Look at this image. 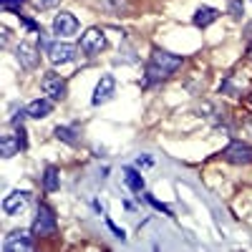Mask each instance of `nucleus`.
Instances as JSON below:
<instances>
[{
  "label": "nucleus",
  "instance_id": "nucleus-5",
  "mask_svg": "<svg viewBox=\"0 0 252 252\" xmlns=\"http://www.w3.org/2000/svg\"><path fill=\"white\" fill-rule=\"evenodd\" d=\"M40 89H43V94L48 98H53V101H63V98H66V94H68L66 81H63L58 73H53V71L43 73V78H40Z\"/></svg>",
  "mask_w": 252,
  "mask_h": 252
},
{
  "label": "nucleus",
  "instance_id": "nucleus-7",
  "mask_svg": "<svg viewBox=\"0 0 252 252\" xmlns=\"http://www.w3.org/2000/svg\"><path fill=\"white\" fill-rule=\"evenodd\" d=\"M48 58L56 63V66H61V63H71L76 61V46L66 43V40H53V43L48 46Z\"/></svg>",
  "mask_w": 252,
  "mask_h": 252
},
{
  "label": "nucleus",
  "instance_id": "nucleus-22",
  "mask_svg": "<svg viewBox=\"0 0 252 252\" xmlns=\"http://www.w3.org/2000/svg\"><path fill=\"white\" fill-rule=\"evenodd\" d=\"M28 116V109H18V106H13V116H10V124L13 126H20L23 124V119Z\"/></svg>",
  "mask_w": 252,
  "mask_h": 252
},
{
  "label": "nucleus",
  "instance_id": "nucleus-1",
  "mask_svg": "<svg viewBox=\"0 0 252 252\" xmlns=\"http://www.w3.org/2000/svg\"><path fill=\"white\" fill-rule=\"evenodd\" d=\"M179 66H182V56L169 53V51H161V48H154L152 56H149V63H146L144 86H152V83H159L164 78H169Z\"/></svg>",
  "mask_w": 252,
  "mask_h": 252
},
{
  "label": "nucleus",
  "instance_id": "nucleus-17",
  "mask_svg": "<svg viewBox=\"0 0 252 252\" xmlns=\"http://www.w3.org/2000/svg\"><path fill=\"white\" fill-rule=\"evenodd\" d=\"M18 152H20L18 136H10V134H5L3 139H0V157H3V159H10V157H15Z\"/></svg>",
  "mask_w": 252,
  "mask_h": 252
},
{
  "label": "nucleus",
  "instance_id": "nucleus-16",
  "mask_svg": "<svg viewBox=\"0 0 252 252\" xmlns=\"http://www.w3.org/2000/svg\"><path fill=\"white\" fill-rule=\"evenodd\" d=\"M56 139L58 141H63V144H71V146H76L81 139V134H78V129H76V126H56Z\"/></svg>",
  "mask_w": 252,
  "mask_h": 252
},
{
  "label": "nucleus",
  "instance_id": "nucleus-3",
  "mask_svg": "<svg viewBox=\"0 0 252 252\" xmlns=\"http://www.w3.org/2000/svg\"><path fill=\"white\" fill-rule=\"evenodd\" d=\"M250 81H252V76H250L247 71L229 73V76H224V81L220 83V94H224V96H242V94L250 89Z\"/></svg>",
  "mask_w": 252,
  "mask_h": 252
},
{
  "label": "nucleus",
  "instance_id": "nucleus-11",
  "mask_svg": "<svg viewBox=\"0 0 252 252\" xmlns=\"http://www.w3.org/2000/svg\"><path fill=\"white\" fill-rule=\"evenodd\" d=\"M31 202V192H20V189H13V192L3 199V212L5 215H18V212H23V209L28 207Z\"/></svg>",
  "mask_w": 252,
  "mask_h": 252
},
{
  "label": "nucleus",
  "instance_id": "nucleus-26",
  "mask_svg": "<svg viewBox=\"0 0 252 252\" xmlns=\"http://www.w3.org/2000/svg\"><path fill=\"white\" fill-rule=\"evenodd\" d=\"M152 164H154V159H152V157H144V159L139 157V166H152Z\"/></svg>",
  "mask_w": 252,
  "mask_h": 252
},
{
  "label": "nucleus",
  "instance_id": "nucleus-27",
  "mask_svg": "<svg viewBox=\"0 0 252 252\" xmlns=\"http://www.w3.org/2000/svg\"><path fill=\"white\" fill-rule=\"evenodd\" d=\"M247 129H250V131H252V119H250V121H247Z\"/></svg>",
  "mask_w": 252,
  "mask_h": 252
},
{
  "label": "nucleus",
  "instance_id": "nucleus-10",
  "mask_svg": "<svg viewBox=\"0 0 252 252\" xmlns=\"http://www.w3.org/2000/svg\"><path fill=\"white\" fill-rule=\"evenodd\" d=\"M76 31H78V20H76V15H73V13H68V10H61V13L53 18V33H56L58 38L73 35Z\"/></svg>",
  "mask_w": 252,
  "mask_h": 252
},
{
  "label": "nucleus",
  "instance_id": "nucleus-6",
  "mask_svg": "<svg viewBox=\"0 0 252 252\" xmlns=\"http://www.w3.org/2000/svg\"><path fill=\"white\" fill-rule=\"evenodd\" d=\"M222 159L229 161V164H252V146H250L247 141L235 139V141L222 152Z\"/></svg>",
  "mask_w": 252,
  "mask_h": 252
},
{
  "label": "nucleus",
  "instance_id": "nucleus-15",
  "mask_svg": "<svg viewBox=\"0 0 252 252\" xmlns=\"http://www.w3.org/2000/svg\"><path fill=\"white\" fill-rule=\"evenodd\" d=\"M124 182H126V187H129L134 194L144 192V177H141L139 169H134V166H124Z\"/></svg>",
  "mask_w": 252,
  "mask_h": 252
},
{
  "label": "nucleus",
  "instance_id": "nucleus-21",
  "mask_svg": "<svg viewBox=\"0 0 252 252\" xmlns=\"http://www.w3.org/2000/svg\"><path fill=\"white\" fill-rule=\"evenodd\" d=\"M61 3V0H31V5L35 10H48V8H56Z\"/></svg>",
  "mask_w": 252,
  "mask_h": 252
},
{
  "label": "nucleus",
  "instance_id": "nucleus-4",
  "mask_svg": "<svg viewBox=\"0 0 252 252\" xmlns=\"http://www.w3.org/2000/svg\"><path fill=\"white\" fill-rule=\"evenodd\" d=\"M106 46L109 43H106V35H103L101 28H89L86 33L81 35V43H78L81 53H86V56H98Z\"/></svg>",
  "mask_w": 252,
  "mask_h": 252
},
{
  "label": "nucleus",
  "instance_id": "nucleus-14",
  "mask_svg": "<svg viewBox=\"0 0 252 252\" xmlns=\"http://www.w3.org/2000/svg\"><path fill=\"white\" fill-rule=\"evenodd\" d=\"M26 109H28V116L31 119H38L40 121V119H46L53 111V98H35V101L28 103Z\"/></svg>",
  "mask_w": 252,
  "mask_h": 252
},
{
  "label": "nucleus",
  "instance_id": "nucleus-25",
  "mask_svg": "<svg viewBox=\"0 0 252 252\" xmlns=\"http://www.w3.org/2000/svg\"><path fill=\"white\" fill-rule=\"evenodd\" d=\"M0 33H3V38H0V40H3V46H8V40H10V31L3 26V28H0Z\"/></svg>",
  "mask_w": 252,
  "mask_h": 252
},
{
  "label": "nucleus",
  "instance_id": "nucleus-19",
  "mask_svg": "<svg viewBox=\"0 0 252 252\" xmlns=\"http://www.w3.org/2000/svg\"><path fill=\"white\" fill-rule=\"evenodd\" d=\"M144 199H146V202H149V204H152L154 209H159V212H164L166 217H174V212H172V209H169V207H166L164 202H159V199H154V194H144Z\"/></svg>",
  "mask_w": 252,
  "mask_h": 252
},
{
  "label": "nucleus",
  "instance_id": "nucleus-12",
  "mask_svg": "<svg viewBox=\"0 0 252 252\" xmlns=\"http://www.w3.org/2000/svg\"><path fill=\"white\" fill-rule=\"evenodd\" d=\"M15 56H18V63L23 68H28V71H33L38 63H40V53H38V48L33 46V43H28V40H23L18 48H15Z\"/></svg>",
  "mask_w": 252,
  "mask_h": 252
},
{
  "label": "nucleus",
  "instance_id": "nucleus-8",
  "mask_svg": "<svg viewBox=\"0 0 252 252\" xmlns=\"http://www.w3.org/2000/svg\"><path fill=\"white\" fill-rule=\"evenodd\" d=\"M3 250L5 252H20V250H33V240L28 229H13L8 232V237L3 240Z\"/></svg>",
  "mask_w": 252,
  "mask_h": 252
},
{
  "label": "nucleus",
  "instance_id": "nucleus-2",
  "mask_svg": "<svg viewBox=\"0 0 252 252\" xmlns=\"http://www.w3.org/2000/svg\"><path fill=\"white\" fill-rule=\"evenodd\" d=\"M58 227V220H56V212L48 207V204H40L35 209V220H33V235L35 237H46V235H53Z\"/></svg>",
  "mask_w": 252,
  "mask_h": 252
},
{
  "label": "nucleus",
  "instance_id": "nucleus-20",
  "mask_svg": "<svg viewBox=\"0 0 252 252\" xmlns=\"http://www.w3.org/2000/svg\"><path fill=\"white\" fill-rule=\"evenodd\" d=\"M15 136H18V144H20V152H26V149H28V134H26V129H23V124L15 126Z\"/></svg>",
  "mask_w": 252,
  "mask_h": 252
},
{
  "label": "nucleus",
  "instance_id": "nucleus-18",
  "mask_svg": "<svg viewBox=\"0 0 252 252\" xmlns=\"http://www.w3.org/2000/svg\"><path fill=\"white\" fill-rule=\"evenodd\" d=\"M61 187V174L56 166H46V172H43V189L46 192H56V189Z\"/></svg>",
  "mask_w": 252,
  "mask_h": 252
},
{
  "label": "nucleus",
  "instance_id": "nucleus-9",
  "mask_svg": "<svg viewBox=\"0 0 252 252\" xmlns=\"http://www.w3.org/2000/svg\"><path fill=\"white\" fill-rule=\"evenodd\" d=\"M114 91H116V78H114L111 73L101 76V81L96 83V89H94V98H91V103H94V106H101V103L111 101Z\"/></svg>",
  "mask_w": 252,
  "mask_h": 252
},
{
  "label": "nucleus",
  "instance_id": "nucleus-24",
  "mask_svg": "<svg viewBox=\"0 0 252 252\" xmlns=\"http://www.w3.org/2000/svg\"><path fill=\"white\" fill-rule=\"evenodd\" d=\"M0 5H3L5 10H10V8H18V5H23V0H0Z\"/></svg>",
  "mask_w": 252,
  "mask_h": 252
},
{
  "label": "nucleus",
  "instance_id": "nucleus-29",
  "mask_svg": "<svg viewBox=\"0 0 252 252\" xmlns=\"http://www.w3.org/2000/svg\"><path fill=\"white\" fill-rule=\"evenodd\" d=\"M250 103H252V96H250Z\"/></svg>",
  "mask_w": 252,
  "mask_h": 252
},
{
  "label": "nucleus",
  "instance_id": "nucleus-23",
  "mask_svg": "<svg viewBox=\"0 0 252 252\" xmlns=\"http://www.w3.org/2000/svg\"><path fill=\"white\" fill-rule=\"evenodd\" d=\"M229 13H232L235 18H242V15H245V5H242V0H229Z\"/></svg>",
  "mask_w": 252,
  "mask_h": 252
},
{
  "label": "nucleus",
  "instance_id": "nucleus-28",
  "mask_svg": "<svg viewBox=\"0 0 252 252\" xmlns=\"http://www.w3.org/2000/svg\"><path fill=\"white\" fill-rule=\"evenodd\" d=\"M250 56H252V48H250Z\"/></svg>",
  "mask_w": 252,
  "mask_h": 252
},
{
  "label": "nucleus",
  "instance_id": "nucleus-13",
  "mask_svg": "<svg viewBox=\"0 0 252 252\" xmlns=\"http://www.w3.org/2000/svg\"><path fill=\"white\" fill-rule=\"evenodd\" d=\"M217 18H220V10H217V8L202 5V8H197V10H194V15H192V23H194L197 28H207V26H212Z\"/></svg>",
  "mask_w": 252,
  "mask_h": 252
}]
</instances>
